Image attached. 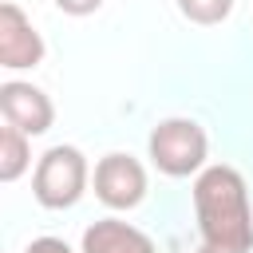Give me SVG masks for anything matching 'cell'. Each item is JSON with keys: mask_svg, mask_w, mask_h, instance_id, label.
<instances>
[{"mask_svg": "<svg viewBox=\"0 0 253 253\" xmlns=\"http://www.w3.org/2000/svg\"><path fill=\"white\" fill-rule=\"evenodd\" d=\"M36 63H43V36L32 28L20 4H0V67L24 71Z\"/></svg>", "mask_w": 253, "mask_h": 253, "instance_id": "8992f818", "label": "cell"}, {"mask_svg": "<svg viewBox=\"0 0 253 253\" xmlns=\"http://www.w3.org/2000/svg\"><path fill=\"white\" fill-rule=\"evenodd\" d=\"M146 150H150V162L166 178H190V174H202L210 138H206L202 123H194V119H162L150 130Z\"/></svg>", "mask_w": 253, "mask_h": 253, "instance_id": "7a4b0ae2", "label": "cell"}, {"mask_svg": "<svg viewBox=\"0 0 253 253\" xmlns=\"http://www.w3.org/2000/svg\"><path fill=\"white\" fill-rule=\"evenodd\" d=\"M32 134H24L20 126L4 123L0 126V182H16L28 166H32V146H28Z\"/></svg>", "mask_w": 253, "mask_h": 253, "instance_id": "ba28073f", "label": "cell"}, {"mask_svg": "<svg viewBox=\"0 0 253 253\" xmlns=\"http://www.w3.org/2000/svg\"><path fill=\"white\" fill-rule=\"evenodd\" d=\"M194 210H198L202 253H249L253 249L249 190L233 166H206L194 178Z\"/></svg>", "mask_w": 253, "mask_h": 253, "instance_id": "6da1fadb", "label": "cell"}, {"mask_svg": "<svg viewBox=\"0 0 253 253\" xmlns=\"http://www.w3.org/2000/svg\"><path fill=\"white\" fill-rule=\"evenodd\" d=\"M0 115H4V123L20 126L32 138L47 134L51 123H55V107H51L47 91H40L36 83H24V79L0 83Z\"/></svg>", "mask_w": 253, "mask_h": 253, "instance_id": "5b68a950", "label": "cell"}, {"mask_svg": "<svg viewBox=\"0 0 253 253\" xmlns=\"http://www.w3.org/2000/svg\"><path fill=\"white\" fill-rule=\"evenodd\" d=\"M55 8L67 12V16H91V12L103 8V0H55Z\"/></svg>", "mask_w": 253, "mask_h": 253, "instance_id": "30bf717a", "label": "cell"}, {"mask_svg": "<svg viewBox=\"0 0 253 253\" xmlns=\"http://www.w3.org/2000/svg\"><path fill=\"white\" fill-rule=\"evenodd\" d=\"M95 198L107 210H134L146 198V170L134 154L111 150L95 162Z\"/></svg>", "mask_w": 253, "mask_h": 253, "instance_id": "277c9868", "label": "cell"}, {"mask_svg": "<svg viewBox=\"0 0 253 253\" xmlns=\"http://www.w3.org/2000/svg\"><path fill=\"white\" fill-rule=\"evenodd\" d=\"M24 253H71V245H67L63 237H36Z\"/></svg>", "mask_w": 253, "mask_h": 253, "instance_id": "8fae6325", "label": "cell"}, {"mask_svg": "<svg viewBox=\"0 0 253 253\" xmlns=\"http://www.w3.org/2000/svg\"><path fill=\"white\" fill-rule=\"evenodd\" d=\"M178 12H182L190 24L213 28V24H221V20L233 12V0H178Z\"/></svg>", "mask_w": 253, "mask_h": 253, "instance_id": "9c48e42d", "label": "cell"}, {"mask_svg": "<svg viewBox=\"0 0 253 253\" xmlns=\"http://www.w3.org/2000/svg\"><path fill=\"white\" fill-rule=\"evenodd\" d=\"M83 253H158L154 241L119 217H99L83 229Z\"/></svg>", "mask_w": 253, "mask_h": 253, "instance_id": "52a82bcc", "label": "cell"}, {"mask_svg": "<svg viewBox=\"0 0 253 253\" xmlns=\"http://www.w3.org/2000/svg\"><path fill=\"white\" fill-rule=\"evenodd\" d=\"M87 158L79 146H51L40 154L32 174V194L43 210H71L87 190Z\"/></svg>", "mask_w": 253, "mask_h": 253, "instance_id": "3957f363", "label": "cell"}]
</instances>
